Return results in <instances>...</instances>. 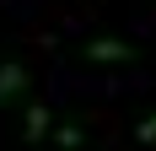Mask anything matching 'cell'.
<instances>
[{"label": "cell", "mask_w": 156, "mask_h": 151, "mask_svg": "<svg viewBox=\"0 0 156 151\" xmlns=\"http://www.w3.org/2000/svg\"><path fill=\"white\" fill-rule=\"evenodd\" d=\"M86 60H92V65H129L135 49L119 43V38H92V43H86Z\"/></svg>", "instance_id": "obj_1"}, {"label": "cell", "mask_w": 156, "mask_h": 151, "mask_svg": "<svg viewBox=\"0 0 156 151\" xmlns=\"http://www.w3.org/2000/svg\"><path fill=\"white\" fill-rule=\"evenodd\" d=\"M22 92H27V70L22 65H0V103H11Z\"/></svg>", "instance_id": "obj_3"}, {"label": "cell", "mask_w": 156, "mask_h": 151, "mask_svg": "<svg viewBox=\"0 0 156 151\" xmlns=\"http://www.w3.org/2000/svg\"><path fill=\"white\" fill-rule=\"evenodd\" d=\"M135 140H140V146H156V113H151V119H140V130H135Z\"/></svg>", "instance_id": "obj_5"}, {"label": "cell", "mask_w": 156, "mask_h": 151, "mask_svg": "<svg viewBox=\"0 0 156 151\" xmlns=\"http://www.w3.org/2000/svg\"><path fill=\"white\" fill-rule=\"evenodd\" d=\"M48 124H54L48 103H32V108H27V119H22V140H27V146H38V140L48 135Z\"/></svg>", "instance_id": "obj_2"}, {"label": "cell", "mask_w": 156, "mask_h": 151, "mask_svg": "<svg viewBox=\"0 0 156 151\" xmlns=\"http://www.w3.org/2000/svg\"><path fill=\"white\" fill-rule=\"evenodd\" d=\"M54 140H59V151H81V124H59Z\"/></svg>", "instance_id": "obj_4"}]
</instances>
